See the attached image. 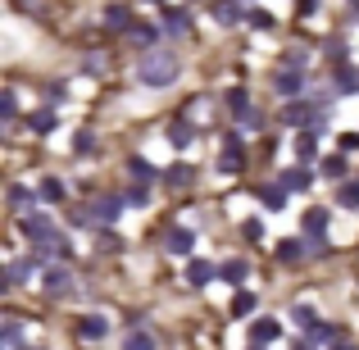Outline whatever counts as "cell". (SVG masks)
Wrapping results in <instances>:
<instances>
[{
	"mask_svg": "<svg viewBox=\"0 0 359 350\" xmlns=\"http://www.w3.org/2000/svg\"><path fill=\"white\" fill-rule=\"evenodd\" d=\"M318 168H323V177H327V182H341V177H346V159H341V155H327Z\"/></svg>",
	"mask_w": 359,
	"mask_h": 350,
	"instance_id": "obj_25",
	"label": "cell"
},
{
	"mask_svg": "<svg viewBox=\"0 0 359 350\" xmlns=\"http://www.w3.org/2000/svg\"><path fill=\"white\" fill-rule=\"evenodd\" d=\"M23 236H27L32 245L60 241V232H55V219H50V214H23Z\"/></svg>",
	"mask_w": 359,
	"mask_h": 350,
	"instance_id": "obj_2",
	"label": "cell"
},
{
	"mask_svg": "<svg viewBox=\"0 0 359 350\" xmlns=\"http://www.w3.org/2000/svg\"><path fill=\"white\" fill-rule=\"evenodd\" d=\"M259 201H264V210H273V214L287 210V187H282V182H269V187L259 191Z\"/></svg>",
	"mask_w": 359,
	"mask_h": 350,
	"instance_id": "obj_15",
	"label": "cell"
},
{
	"mask_svg": "<svg viewBox=\"0 0 359 350\" xmlns=\"http://www.w3.org/2000/svg\"><path fill=\"white\" fill-rule=\"evenodd\" d=\"M282 69H291V73H300V69H305V51H291V55H287V60H282Z\"/></svg>",
	"mask_w": 359,
	"mask_h": 350,
	"instance_id": "obj_41",
	"label": "cell"
},
{
	"mask_svg": "<svg viewBox=\"0 0 359 350\" xmlns=\"http://www.w3.org/2000/svg\"><path fill=\"white\" fill-rule=\"evenodd\" d=\"M282 187H287V191H309V168L305 164L287 168V173H282Z\"/></svg>",
	"mask_w": 359,
	"mask_h": 350,
	"instance_id": "obj_18",
	"label": "cell"
},
{
	"mask_svg": "<svg viewBox=\"0 0 359 350\" xmlns=\"http://www.w3.org/2000/svg\"><path fill=\"white\" fill-rule=\"evenodd\" d=\"M187 27H191V14H187V5L182 9H164V32H187Z\"/></svg>",
	"mask_w": 359,
	"mask_h": 350,
	"instance_id": "obj_19",
	"label": "cell"
},
{
	"mask_svg": "<svg viewBox=\"0 0 359 350\" xmlns=\"http://www.w3.org/2000/svg\"><path fill=\"white\" fill-rule=\"evenodd\" d=\"M150 5H159V0H150Z\"/></svg>",
	"mask_w": 359,
	"mask_h": 350,
	"instance_id": "obj_49",
	"label": "cell"
},
{
	"mask_svg": "<svg viewBox=\"0 0 359 350\" xmlns=\"http://www.w3.org/2000/svg\"><path fill=\"white\" fill-rule=\"evenodd\" d=\"M168 182H191V168H182V164H177L173 173H168Z\"/></svg>",
	"mask_w": 359,
	"mask_h": 350,
	"instance_id": "obj_43",
	"label": "cell"
},
{
	"mask_svg": "<svg viewBox=\"0 0 359 350\" xmlns=\"http://www.w3.org/2000/svg\"><path fill=\"white\" fill-rule=\"evenodd\" d=\"M291 318H296V323L305 328V332H314V328H318V314H314V305H296V309H291Z\"/></svg>",
	"mask_w": 359,
	"mask_h": 350,
	"instance_id": "obj_29",
	"label": "cell"
},
{
	"mask_svg": "<svg viewBox=\"0 0 359 350\" xmlns=\"http://www.w3.org/2000/svg\"><path fill=\"white\" fill-rule=\"evenodd\" d=\"M219 173H241V141H237V137H228V146H223Z\"/></svg>",
	"mask_w": 359,
	"mask_h": 350,
	"instance_id": "obj_14",
	"label": "cell"
},
{
	"mask_svg": "<svg viewBox=\"0 0 359 350\" xmlns=\"http://www.w3.org/2000/svg\"><path fill=\"white\" fill-rule=\"evenodd\" d=\"M337 91L355 96V91H359V69H341V73H337Z\"/></svg>",
	"mask_w": 359,
	"mask_h": 350,
	"instance_id": "obj_31",
	"label": "cell"
},
{
	"mask_svg": "<svg viewBox=\"0 0 359 350\" xmlns=\"http://www.w3.org/2000/svg\"><path fill=\"white\" fill-rule=\"evenodd\" d=\"M228 105H232V114L250 109V91H245V87H232V91H228Z\"/></svg>",
	"mask_w": 359,
	"mask_h": 350,
	"instance_id": "obj_37",
	"label": "cell"
},
{
	"mask_svg": "<svg viewBox=\"0 0 359 350\" xmlns=\"http://www.w3.org/2000/svg\"><path fill=\"white\" fill-rule=\"evenodd\" d=\"M41 287L50 291V296H69V291H73V269H46Z\"/></svg>",
	"mask_w": 359,
	"mask_h": 350,
	"instance_id": "obj_7",
	"label": "cell"
},
{
	"mask_svg": "<svg viewBox=\"0 0 359 350\" xmlns=\"http://www.w3.org/2000/svg\"><path fill=\"white\" fill-rule=\"evenodd\" d=\"M291 146H296V159H300V164H305V159H318V132L314 128L296 132V141H291Z\"/></svg>",
	"mask_w": 359,
	"mask_h": 350,
	"instance_id": "obj_10",
	"label": "cell"
},
{
	"mask_svg": "<svg viewBox=\"0 0 359 350\" xmlns=\"http://www.w3.org/2000/svg\"><path fill=\"white\" fill-rule=\"evenodd\" d=\"M327 60H332L337 69H346V46H341V41H332V46H327Z\"/></svg>",
	"mask_w": 359,
	"mask_h": 350,
	"instance_id": "obj_42",
	"label": "cell"
},
{
	"mask_svg": "<svg viewBox=\"0 0 359 350\" xmlns=\"http://www.w3.org/2000/svg\"><path fill=\"white\" fill-rule=\"evenodd\" d=\"M137 78L146 82V87H173L177 78V55L173 51H146L137 64Z\"/></svg>",
	"mask_w": 359,
	"mask_h": 350,
	"instance_id": "obj_1",
	"label": "cell"
},
{
	"mask_svg": "<svg viewBox=\"0 0 359 350\" xmlns=\"http://www.w3.org/2000/svg\"><path fill=\"white\" fill-rule=\"evenodd\" d=\"M27 205H32V191H27V187H9V210H18V214H27Z\"/></svg>",
	"mask_w": 359,
	"mask_h": 350,
	"instance_id": "obj_28",
	"label": "cell"
},
{
	"mask_svg": "<svg viewBox=\"0 0 359 350\" xmlns=\"http://www.w3.org/2000/svg\"><path fill=\"white\" fill-rule=\"evenodd\" d=\"M273 91H278L282 100H300L305 78H300V73H291V69H278V73H273Z\"/></svg>",
	"mask_w": 359,
	"mask_h": 350,
	"instance_id": "obj_4",
	"label": "cell"
},
{
	"mask_svg": "<svg viewBox=\"0 0 359 350\" xmlns=\"http://www.w3.org/2000/svg\"><path fill=\"white\" fill-rule=\"evenodd\" d=\"M18 337H23V328H18L14 318H5V323H0V346H23Z\"/></svg>",
	"mask_w": 359,
	"mask_h": 350,
	"instance_id": "obj_34",
	"label": "cell"
},
{
	"mask_svg": "<svg viewBox=\"0 0 359 350\" xmlns=\"http://www.w3.org/2000/svg\"><path fill=\"white\" fill-rule=\"evenodd\" d=\"M359 146V132H346V137H341V150H355Z\"/></svg>",
	"mask_w": 359,
	"mask_h": 350,
	"instance_id": "obj_44",
	"label": "cell"
},
{
	"mask_svg": "<svg viewBox=\"0 0 359 350\" xmlns=\"http://www.w3.org/2000/svg\"><path fill=\"white\" fill-rule=\"evenodd\" d=\"M123 205H128L123 196H96V201H91V219H96V223H105V228H109V223H114L118 214H123Z\"/></svg>",
	"mask_w": 359,
	"mask_h": 350,
	"instance_id": "obj_5",
	"label": "cell"
},
{
	"mask_svg": "<svg viewBox=\"0 0 359 350\" xmlns=\"http://www.w3.org/2000/svg\"><path fill=\"white\" fill-rule=\"evenodd\" d=\"M27 128H32L36 137H46V132H55V114H50V109H36V114L27 119Z\"/></svg>",
	"mask_w": 359,
	"mask_h": 350,
	"instance_id": "obj_26",
	"label": "cell"
},
{
	"mask_svg": "<svg viewBox=\"0 0 359 350\" xmlns=\"http://www.w3.org/2000/svg\"><path fill=\"white\" fill-rule=\"evenodd\" d=\"M278 337H282L278 318H255V323H250V342L255 346H269V342H278Z\"/></svg>",
	"mask_w": 359,
	"mask_h": 350,
	"instance_id": "obj_9",
	"label": "cell"
},
{
	"mask_svg": "<svg viewBox=\"0 0 359 350\" xmlns=\"http://www.w3.org/2000/svg\"><path fill=\"white\" fill-rule=\"evenodd\" d=\"M164 245H168V255H191L196 250V232L191 228H168Z\"/></svg>",
	"mask_w": 359,
	"mask_h": 350,
	"instance_id": "obj_8",
	"label": "cell"
},
{
	"mask_svg": "<svg viewBox=\"0 0 359 350\" xmlns=\"http://www.w3.org/2000/svg\"><path fill=\"white\" fill-rule=\"evenodd\" d=\"M305 245H309V241H300V236H287V241H282V245H278V260H287V264H296V260H300V255H305Z\"/></svg>",
	"mask_w": 359,
	"mask_h": 350,
	"instance_id": "obj_23",
	"label": "cell"
},
{
	"mask_svg": "<svg viewBox=\"0 0 359 350\" xmlns=\"http://www.w3.org/2000/svg\"><path fill=\"white\" fill-rule=\"evenodd\" d=\"M245 23L259 27V32H269V27H273V14H269V9H245Z\"/></svg>",
	"mask_w": 359,
	"mask_h": 350,
	"instance_id": "obj_36",
	"label": "cell"
},
{
	"mask_svg": "<svg viewBox=\"0 0 359 350\" xmlns=\"http://www.w3.org/2000/svg\"><path fill=\"white\" fill-rule=\"evenodd\" d=\"M105 332H109V323H105L100 314H87V318H78V337H82V342H100Z\"/></svg>",
	"mask_w": 359,
	"mask_h": 350,
	"instance_id": "obj_11",
	"label": "cell"
},
{
	"mask_svg": "<svg viewBox=\"0 0 359 350\" xmlns=\"http://www.w3.org/2000/svg\"><path fill=\"white\" fill-rule=\"evenodd\" d=\"M245 269H250L245 260H228V264L219 269V278H223V282H232V287H241V282H245Z\"/></svg>",
	"mask_w": 359,
	"mask_h": 350,
	"instance_id": "obj_21",
	"label": "cell"
},
{
	"mask_svg": "<svg viewBox=\"0 0 359 350\" xmlns=\"http://www.w3.org/2000/svg\"><path fill=\"white\" fill-rule=\"evenodd\" d=\"M0 114H5V119L18 114V96H14V91H5V96H0Z\"/></svg>",
	"mask_w": 359,
	"mask_h": 350,
	"instance_id": "obj_40",
	"label": "cell"
},
{
	"mask_svg": "<svg viewBox=\"0 0 359 350\" xmlns=\"http://www.w3.org/2000/svg\"><path fill=\"white\" fill-rule=\"evenodd\" d=\"M237 18H245L237 0H219V5H214V23H219V27H232Z\"/></svg>",
	"mask_w": 359,
	"mask_h": 350,
	"instance_id": "obj_16",
	"label": "cell"
},
{
	"mask_svg": "<svg viewBox=\"0 0 359 350\" xmlns=\"http://www.w3.org/2000/svg\"><path fill=\"white\" fill-rule=\"evenodd\" d=\"M291 350H314V342H309V337H305V342H296Z\"/></svg>",
	"mask_w": 359,
	"mask_h": 350,
	"instance_id": "obj_45",
	"label": "cell"
},
{
	"mask_svg": "<svg viewBox=\"0 0 359 350\" xmlns=\"http://www.w3.org/2000/svg\"><path fill=\"white\" fill-rule=\"evenodd\" d=\"M250 350H264V346H255V342H250Z\"/></svg>",
	"mask_w": 359,
	"mask_h": 350,
	"instance_id": "obj_47",
	"label": "cell"
},
{
	"mask_svg": "<svg viewBox=\"0 0 359 350\" xmlns=\"http://www.w3.org/2000/svg\"><path fill=\"white\" fill-rule=\"evenodd\" d=\"M337 205H341V210H359V182H341V191H337Z\"/></svg>",
	"mask_w": 359,
	"mask_h": 350,
	"instance_id": "obj_27",
	"label": "cell"
},
{
	"mask_svg": "<svg viewBox=\"0 0 359 350\" xmlns=\"http://www.w3.org/2000/svg\"><path fill=\"white\" fill-rule=\"evenodd\" d=\"M123 350H155V337L150 332H132L128 342H123Z\"/></svg>",
	"mask_w": 359,
	"mask_h": 350,
	"instance_id": "obj_38",
	"label": "cell"
},
{
	"mask_svg": "<svg viewBox=\"0 0 359 350\" xmlns=\"http://www.w3.org/2000/svg\"><path fill=\"white\" fill-rule=\"evenodd\" d=\"M282 123H287V128H314L318 123V109L309 105V100H287V109H282Z\"/></svg>",
	"mask_w": 359,
	"mask_h": 350,
	"instance_id": "obj_3",
	"label": "cell"
},
{
	"mask_svg": "<svg viewBox=\"0 0 359 350\" xmlns=\"http://www.w3.org/2000/svg\"><path fill=\"white\" fill-rule=\"evenodd\" d=\"M332 350H355V346H351V342H337V346H332Z\"/></svg>",
	"mask_w": 359,
	"mask_h": 350,
	"instance_id": "obj_46",
	"label": "cell"
},
{
	"mask_svg": "<svg viewBox=\"0 0 359 350\" xmlns=\"http://www.w3.org/2000/svg\"><path fill=\"white\" fill-rule=\"evenodd\" d=\"M351 5H355V9H359V0H351Z\"/></svg>",
	"mask_w": 359,
	"mask_h": 350,
	"instance_id": "obj_48",
	"label": "cell"
},
{
	"mask_svg": "<svg viewBox=\"0 0 359 350\" xmlns=\"http://www.w3.org/2000/svg\"><path fill=\"white\" fill-rule=\"evenodd\" d=\"M300 232H305L309 241H318V236L327 232V210H323V205H309V210L300 214Z\"/></svg>",
	"mask_w": 359,
	"mask_h": 350,
	"instance_id": "obj_6",
	"label": "cell"
},
{
	"mask_svg": "<svg viewBox=\"0 0 359 350\" xmlns=\"http://www.w3.org/2000/svg\"><path fill=\"white\" fill-rule=\"evenodd\" d=\"M241 236H245V241H264V219H245Z\"/></svg>",
	"mask_w": 359,
	"mask_h": 350,
	"instance_id": "obj_39",
	"label": "cell"
},
{
	"mask_svg": "<svg viewBox=\"0 0 359 350\" xmlns=\"http://www.w3.org/2000/svg\"><path fill=\"white\" fill-rule=\"evenodd\" d=\"M237 128L241 132H259L264 128V114H259V109H241V114H237Z\"/></svg>",
	"mask_w": 359,
	"mask_h": 350,
	"instance_id": "obj_33",
	"label": "cell"
},
{
	"mask_svg": "<svg viewBox=\"0 0 359 350\" xmlns=\"http://www.w3.org/2000/svg\"><path fill=\"white\" fill-rule=\"evenodd\" d=\"M191 137H196V128H191V123H187V119H177L173 128H168V141H173L177 150H187V146H191Z\"/></svg>",
	"mask_w": 359,
	"mask_h": 350,
	"instance_id": "obj_20",
	"label": "cell"
},
{
	"mask_svg": "<svg viewBox=\"0 0 359 350\" xmlns=\"http://www.w3.org/2000/svg\"><path fill=\"white\" fill-rule=\"evenodd\" d=\"M255 305H259V300H255L250 291H237V296H232V318H250Z\"/></svg>",
	"mask_w": 359,
	"mask_h": 350,
	"instance_id": "obj_24",
	"label": "cell"
},
{
	"mask_svg": "<svg viewBox=\"0 0 359 350\" xmlns=\"http://www.w3.org/2000/svg\"><path fill=\"white\" fill-rule=\"evenodd\" d=\"M105 27L109 32H132V9L128 5H109L105 9Z\"/></svg>",
	"mask_w": 359,
	"mask_h": 350,
	"instance_id": "obj_12",
	"label": "cell"
},
{
	"mask_svg": "<svg viewBox=\"0 0 359 350\" xmlns=\"http://www.w3.org/2000/svg\"><path fill=\"white\" fill-rule=\"evenodd\" d=\"M123 201H128L132 210H146V205H150V187H128V191H123Z\"/></svg>",
	"mask_w": 359,
	"mask_h": 350,
	"instance_id": "obj_32",
	"label": "cell"
},
{
	"mask_svg": "<svg viewBox=\"0 0 359 350\" xmlns=\"http://www.w3.org/2000/svg\"><path fill=\"white\" fill-rule=\"evenodd\" d=\"M128 36H132V41H137V46H146V51H150L159 32H155V27H150V23H132V32H128Z\"/></svg>",
	"mask_w": 359,
	"mask_h": 350,
	"instance_id": "obj_30",
	"label": "cell"
},
{
	"mask_svg": "<svg viewBox=\"0 0 359 350\" xmlns=\"http://www.w3.org/2000/svg\"><path fill=\"white\" fill-rule=\"evenodd\" d=\"M128 173H132V182H137V187L155 182V164H150V159H128Z\"/></svg>",
	"mask_w": 359,
	"mask_h": 350,
	"instance_id": "obj_17",
	"label": "cell"
},
{
	"mask_svg": "<svg viewBox=\"0 0 359 350\" xmlns=\"http://www.w3.org/2000/svg\"><path fill=\"white\" fill-rule=\"evenodd\" d=\"M309 342H314V346H337V342H341V328H332V323H318L314 332H309Z\"/></svg>",
	"mask_w": 359,
	"mask_h": 350,
	"instance_id": "obj_22",
	"label": "cell"
},
{
	"mask_svg": "<svg viewBox=\"0 0 359 350\" xmlns=\"http://www.w3.org/2000/svg\"><path fill=\"white\" fill-rule=\"evenodd\" d=\"M214 273H219V269H214V264H205V260H191V264H187V282H191V287H210Z\"/></svg>",
	"mask_w": 359,
	"mask_h": 350,
	"instance_id": "obj_13",
	"label": "cell"
},
{
	"mask_svg": "<svg viewBox=\"0 0 359 350\" xmlns=\"http://www.w3.org/2000/svg\"><path fill=\"white\" fill-rule=\"evenodd\" d=\"M41 201H50V205L64 201V182H60V177H46V182H41Z\"/></svg>",
	"mask_w": 359,
	"mask_h": 350,
	"instance_id": "obj_35",
	"label": "cell"
}]
</instances>
